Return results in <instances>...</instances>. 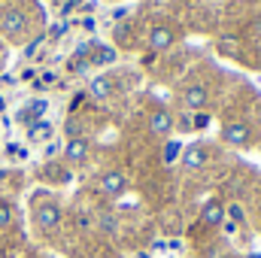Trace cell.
Instances as JSON below:
<instances>
[{
  "label": "cell",
  "instance_id": "obj_1",
  "mask_svg": "<svg viewBox=\"0 0 261 258\" xmlns=\"http://www.w3.org/2000/svg\"><path fill=\"white\" fill-rule=\"evenodd\" d=\"M61 219H64V213H61V207L55 200H46V203H40L34 210V222H37L40 231H55L61 225Z\"/></svg>",
  "mask_w": 261,
  "mask_h": 258
},
{
  "label": "cell",
  "instance_id": "obj_2",
  "mask_svg": "<svg viewBox=\"0 0 261 258\" xmlns=\"http://www.w3.org/2000/svg\"><path fill=\"white\" fill-rule=\"evenodd\" d=\"M24 28H28V15H24L21 9L12 6V9H6V12L0 15V31H3L6 37H18Z\"/></svg>",
  "mask_w": 261,
  "mask_h": 258
},
{
  "label": "cell",
  "instance_id": "obj_3",
  "mask_svg": "<svg viewBox=\"0 0 261 258\" xmlns=\"http://www.w3.org/2000/svg\"><path fill=\"white\" fill-rule=\"evenodd\" d=\"M222 140H225L228 146H249L252 131H249L246 122H228V125L222 128Z\"/></svg>",
  "mask_w": 261,
  "mask_h": 258
},
{
  "label": "cell",
  "instance_id": "obj_4",
  "mask_svg": "<svg viewBox=\"0 0 261 258\" xmlns=\"http://www.w3.org/2000/svg\"><path fill=\"white\" fill-rule=\"evenodd\" d=\"M182 100H186V107H189V113H203L206 110V104H210V91H206V85H189L186 91H182Z\"/></svg>",
  "mask_w": 261,
  "mask_h": 258
},
{
  "label": "cell",
  "instance_id": "obj_5",
  "mask_svg": "<svg viewBox=\"0 0 261 258\" xmlns=\"http://www.w3.org/2000/svg\"><path fill=\"white\" fill-rule=\"evenodd\" d=\"M173 40H176V34H173L170 24H155V28L149 31V49H152V52H164V49H170Z\"/></svg>",
  "mask_w": 261,
  "mask_h": 258
},
{
  "label": "cell",
  "instance_id": "obj_6",
  "mask_svg": "<svg viewBox=\"0 0 261 258\" xmlns=\"http://www.w3.org/2000/svg\"><path fill=\"white\" fill-rule=\"evenodd\" d=\"M128 189V176L122 173V170H107L103 176H100V192L110 194V197H119V194H125Z\"/></svg>",
  "mask_w": 261,
  "mask_h": 258
},
{
  "label": "cell",
  "instance_id": "obj_7",
  "mask_svg": "<svg viewBox=\"0 0 261 258\" xmlns=\"http://www.w3.org/2000/svg\"><path fill=\"white\" fill-rule=\"evenodd\" d=\"M176 128V116L170 110H155L149 116V131L158 134V137H170V131Z\"/></svg>",
  "mask_w": 261,
  "mask_h": 258
},
{
  "label": "cell",
  "instance_id": "obj_8",
  "mask_svg": "<svg viewBox=\"0 0 261 258\" xmlns=\"http://www.w3.org/2000/svg\"><path fill=\"white\" fill-rule=\"evenodd\" d=\"M64 158L73 161V164L85 161V158H88V140H85V137H70L64 143Z\"/></svg>",
  "mask_w": 261,
  "mask_h": 258
},
{
  "label": "cell",
  "instance_id": "obj_9",
  "mask_svg": "<svg viewBox=\"0 0 261 258\" xmlns=\"http://www.w3.org/2000/svg\"><path fill=\"white\" fill-rule=\"evenodd\" d=\"M46 110H49V100H46V97H40V100H31L24 110H18V122H28V125H34V122L46 119Z\"/></svg>",
  "mask_w": 261,
  "mask_h": 258
},
{
  "label": "cell",
  "instance_id": "obj_10",
  "mask_svg": "<svg viewBox=\"0 0 261 258\" xmlns=\"http://www.w3.org/2000/svg\"><path fill=\"white\" fill-rule=\"evenodd\" d=\"M113 91H116V85L110 76H94L88 82V97H94V100H107V97H113Z\"/></svg>",
  "mask_w": 261,
  "mask_h": 258
},
{
  "label": "cell",
  "instance_id": "obj_11",
  "mask_svg": "<svg viewBox=\"0 0 261 258\" xmlns=\"http://www.w3.org/2000/svg\"><path fill=\"white\" fill-rule=\"evenodd\" d=\"M200 222L210 225V228H219V225L225 222V207H222L219 200H206L203 210H200Z\"/></svg>",
  "mask_w": 261,
  "mask_h": 258
},
{
  "label": "cell",
  "instance_id": "obj_12",
  "mask_svg": "<svg viewBox=\"0 0 261 258\" xmlns=\"http://www.w3.org/2000/svg\"><path fill=\"white\" fill-rule=\"evenodd\" d=\"M182 164H186L189 170H200V167L206 164V152H203V146H200V143L182 146Z\"/></svg>",
  "mask_w": 261,
  "mask_h": 258
},
{
  "label": "cell",
  "instance_id": "obj_13",
  "mask_svg": "<svg viewBox=\"0 0 261 258\" xmlns=\"http://www.w3.org/2000/svg\"><path fill=\"white\" fill-rule=\"evenodd\" d=\"M52 134H55V128H52V122H46V119L28 125V140H31V143H49Z\"/></svg>",
  "mask_w": 261,
  "mask_h": 258
},
{
  "label": "cell",
  "instance_id": "obj_14",
  "mask_svg": "<svg viewBox=\"0 0 261 258\" xmlns=\"http://www.w3.org/2000/svg\"><path fill=\"white\" fill-rule=\"evenodd\" d=\"M179 155H182V143H179V140H167V143L161 146V161H164V164H173Z\"/></svg>",
  "mask_w": 261,
  "mask_h": 258
},
{
  "label": "cell",
  "instance_id": "obj_15",
  "mask_svg": "<svg viewBox=\"0 0 261 258\" xmlns=\"http://www.w3.org/2000/svg\"><path fill=\"white\" fill-rule=\"evenodd\" d=\"M216 49H219L222 55H228V58H234V55H237V49H240V40H237V37H231V34H225V37H219V43H216Z\"/></svg>",
  "mask_w": 261,
  "mask_h": 258
},
{
  "label": "cell",
  "instance_id": "obj_16",
  "mask_svg": "<svg viewBox=\"0 0 261 258\" xmlns=\"http://www.w3.org/2000/svg\"><path fill=\"white\" fill-rule=\"evenodd\" d=\"M113 61H116V49L113 46H97L91 52V67L94 64H113Z\"/></svg>",
  "mask_w": 261,
  "mask_h": 258
},
{
  "label": "cell",
  "instance_id": "obj_17",
  "mask_svg": "<svg viewBox=\"0 0 261 258\" xmlns=\"http://www.w3.org/2000/svg\"><path fill=\"white\" fill-rule=\"evenodd\" d=\"M67 70L82 76V73H88V70H91V61H88V58H76V55H73V58L67 61Z\"/></svg>",
  "mask_w": 261,
  "mask_h": 258
},
{
  "label": "cell",
  "instance_id": "obj_18",
  "mask_svg": "<svg viewBox=\"0 0 261 258\" xmlns=\"http://www.w3.org/2000/svg\"><path fill=\"white\" fill-rule=\"evenodd\" d=\"M113 40H116L119 46H128L130 43V24H116V28H113Z\"/></svg>",
  "mask_w": 261,
  "mask_h": 258
},
{
  "label": "cell",
  "instance_id": "obj_19",
  "mask_svg": "<svg viewBox=\"0 0 261 258\" xmlns=\"http://www.w3.org/2000/svg\"><path fill=\"white\" fill-rule=\"evenodd\" d=\"M210 113L203 110V113H192V125H195V131H203V128H210Z\"/></svg>",
  "mask_w": 261,
  "mask_h": 258
},
{
  "label": "cell",
  "instance_id": "obj_20",
  "mask_svg": "<svg viewBox=\"0 0 261 258\" xmlns=\"http://www.w3.org/2000/svg\"><path fill=\"white\" fill-rule=\"evenodd\" d=\"M225 219L237 225V222H243V210H240L237 203H231V207H225Z\"/></svg>",
  "mask_w": 261,
  "mask_h": 258
},
{
  "label": "cell",
  "instance_id": "obj_21",
  "mask_svg": "<svg viewBox=\"0 0 261 258\" xmlns=\"http://www.w3.org/2000/svg\"><path fill=\"white\" fill-rule=\"evenodd\" d=\"M12 225V207L0 200V228H9Z\"/></svg>",
  "mask_w": 261,
  "mask_h": 258
},
{
  "label": "cell",
  "instance_id": "obj_22",
  "mask_svg": "<svg viewBox=\"0 0 261 258\" xmlns=\"http://www.w3.org/2000/svg\"><path fill=\"white\" fill-rule=\"evenodd\" d=\"M55 82H58V76H55L52 70H43V76L37 79V85H40V88H43V85H55Z\"/></svg>",
  "mask_w": 261,
  "mask_h": 258
},
{
  "label": "cell",
  "instance_id": "obj_23",
  "mask_svg": "<svg viewBox=\"0 0 261 258\" xmlns=\"http://www.w3.org/2000/svg\"><path fill=\"white\" fill-rule=\"evenodd\" d=\"M67 31H70V24H67V21H58V24H52V31H49V37H55V40H58V37H64Z\"/></svg>",
  "mask_w": 261,
  "mask_h": 258
},
{
  "label": "cell",
  "instance_id": "obj_24",
  "mask_svg": "<svg viewBox=\"0 0 261 258\" xmlns=\"http://www.w3.org/2000/svg\"><path fill=\"white\" fill-rule=\"evenodd\" d=\"M176 128H182V131H192V128H195V125H192V113L179 116V119H176Z\"/></svg>",
  "mask_w": 261,
  "mask_h": 258
},
{
  "label": "cell",
  "instance_id": "obj_25",
  "mask_svg": "<svg viewBox=\"0 0 261 258\" xmlns=\"http://www.w3.org/2000/svg\"><path fill=\"white\" fill-rule=\"evenodd\" d=\"M64 131H67V137H79V122H76V119H70Z\"/></svg>",
  "mask_w": 261,
  "mask_h": 258
},
{
  "label": "cell",
  "instance_id": "obj_26",
  "mask_svg": "<svg viewBox=\"0 0 261 258\" xmlns=\"http://www.w3.org/2000/svg\"><path fill=\"white\" fill-rule=\"evenodd\" d=\"M43 40H46V37H37V40H34V43H28V49H24V55H28V58H31V55H34V52H37V46H40V43H43Z\"/></svg>",
  "mask_w": 261,
  "mask_h": 258
},
{
  "label": "cell",
  "instance_id": "obj_27",
  "mask_svg": "<svg viewBox=\"0 0 261 258\" xmlns=\"http://www.w3.org/2000/svg\"><path fill=\"white\" fill-rule=\"evenodd\" d=\"M58 152H64V149H61L58 143H49V146H46V155H49V158H55Z\"/></svg>",
  "mask_w": 261,
  "mask_h": 258
},
{
  "label": "cell",
  "instance_id": "obj_28",
  "mask_svg": "<svg viewBox=\"0 0 261 258\" xmlns=\"http://www.w3.org/2000/svg\"><path fill=\"white\" fill-rule=\"evenodd\" d=\"M100 225H103V231H116V222H113V216H103V222H100Z\"/></svg>",
  "mask_w": 261,
  "mask_h": 258
},
{
  "label": "cell",
  "instance_id": "obj_29",
  "mask_svg": "<svg viewBox=\"0 0 261 258\" xmlns=\"http://www.w3.org/2000/svg\"><path fill=\"white\" fill-rule=\"evenodd\" d=\"M82 28H85V31H94V28H97V21H94V18H82Z\"/></svg>",
  "mask_w": 261,
  "mask_h": 258
},
{
  "label": "cell",
  "instance_id": "obj_30",
  "mask_svg": "<svg viewBox=\"0 0 261 258\" xmlns=\"http://www.w3.org/2000/svg\"><path fill=\"white\" fill-rule=\"evenodd\" d=\"M222 228H225V234H234V231H237V225H234V222H228V219L222 222Z\"/></svg>",
  "mask_w": 261,
  "mask_h": 258
},
{
  "label": "cell",
  "instance_id": "obj_31",
  "mask_svg": "<svg viewBox=\"0 0 261 258\" xmlns=\"http://www.w3.org/2000/svg\"><path fill=\"white\" fill-rule=\"evenodd\" d=\"M82 97H85V94H73V104H70V110H76V107L82 104Z\"/></svg>",
  "mask_w": 261,
  "mask_h": 258
}]
</instances>
